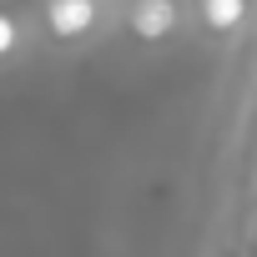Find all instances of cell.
I'll list each match as a JSON object with an SVG mask.
<instances>
[{
	"instance_id": "cell-3",
	"label": "cell",
	"mask_w": 257,
	"mask_h": 257,
	"mask_svg": "<svg viewBox=\"0 0 257 257\" xmlns=\"http://www.w3.org/2000/svg\"><path fill=\"white\" fill-rule=\"evenodd\" d=\"M202 16H207L212 31H232L247 16V0H202Z\"/></svg>"
},
{
	"instance_id": "cell-4",
	"label": "cell",
	"mask_w": 257,
	"mask_h": 257,
	"mask_svg": "<svg viewBox=\"0 0 257 257\" xmlns=\"http://www.w3.org/2000/svg\"><path fill=\"white\" fill-rule=\"evenodd\" d=\"M6 51H16V21L0 16V56H6Z\"/></svg>"
},
{
	"instance_id": "cell-1",
	"label": "cell",
	"mask_w": 257,
	"mask_h": 257,
	"mask_svg": "<svg viewBox=\"0 0 257 257\" xmlns=\"http://www.w3.org/2000/svg\"><path fill=\"white\" fill-rule=\"evenodd\" d=\"M46 26L61 36V41H76L96 26V0H51L46 6Z\"/></svg>"
},
{
	"instance_id": "cell-2",
	"label": "cell",
	"mask_w": 257,
	"mask_h": 257,
	"mask_svg": "<svg viewBox=\"0 0 257 257\" xmlns=\"http://www.w3.org/2000/svg\"><path fill=\"white\" fill-rule=\"evenodd\" d=\"M132 31L142 41H162L177 31V0H137L132 6Z\"/></svg>"
}]
</instances>
